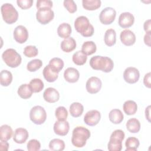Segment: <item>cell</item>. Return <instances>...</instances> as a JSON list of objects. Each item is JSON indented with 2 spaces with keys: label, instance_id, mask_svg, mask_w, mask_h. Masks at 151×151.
<instances>
[{
  "label": "cell",
  "instance_id": "6da1fadb",
  "mask_svg": "<svg viewBox=\"0 0 151 151\" xmlns=\"http://www.w3.org/2000/svg\"><path fill=\"white\" fill-rule=\"evenodd\" d=\"M90 65L93 70L109 73L113 69L114 63L109 57L95 55L90 60Z\"/></svg>",
  "mask_w": 151,
  "mask_h": 151
},
{
  "label": "cell",
  "instance_id": "7a4b0ae2",
  "mask_svg": "<svg viewBox=\"0 0 151 151\" xmlns=\"http://www.w3.org/2000/svg\"><path fill=\"white\" fill-rule=\"evenodd\" d=\"M90 135L88 129L83 126H77L73 130L71 143L76 147H83L86 145Z\"/></svg>",
  "mask_w": 151,
  "mask_h": 151
},
{
  "label": "cell",
  "instance_id": "3957f363",
  "mask_svg": "<svg viewBox=\"0 0 151 151\" xmlns=\"http://www.w3.org/2000/svg\"><path fill=\"white\" fill-rule=\"evenodd\" d=\"M74 27L76 30L84 37H91L94 34V27L85 16H80L76 19Z\"/></svg>",
  "mask_w": 151,
  "mask_h": 151
},
{
  "label": "cell",
  "instance_id": "277c9868",
  "mask_svg": "<svg viewBox=\"0 0 151 151\" xmlns=\"http://www.w3.org/2000/svg\"><path fill=\"white\" fill-rule=\"evenodd\" d=\"M2 58L5 63L11 68L17 67L21 64L22 61L20 54L13 48H8L4 51L2 54Z\"/></svg>",
  "mask_w": 151,
  "mask_h": 151
},
{
  "label": "cell",
  "instance_id": "5b68a950",
  "mask_svg": "<svg viewBox=\"0 0 151 151\" xmlns=\"http://www.w3.org/2000/svg\"><path fill=\"white\" fill-rule=\"evenodd\" d=\"M1 11L4 21L8 24L15 22L18 18V13L15 7L9 3H5L1 7Z\"/></svg>",
  "mask_w": 151,
  "mask_h": 151
},
{
  "label": "cell",
  "instance_id": "8992f818",
  "mask_svg": "<svg viewBox=\"0 0 151 151\" xmlns=\"http://www.w3.org/2000/svg\"><path fill=\"white\" fill-rule=\"evenodd\" d=\"M125 137L124 133L120 129L114 130L110 137L107 149L109 151H120L122 149V142Z\"/></svg>",
  "mask_w": 151,
  "mask_h": 151
},
{
  "label": "cell",
  "instance_id": "52a82bcc",
  "mask_svg": "<svg viewBox=\"0 0 151 151\" xmlns=\"http://www.w3.org/2000/svg\"><path fill=\"white\" fill-rule=\"evenodd\" d=\"M29 118L34 124H42L47 119L46 111L42 106H35L30 110Z\"/></svg>",
  "mask_w": 151,
  "mask_h": 151
},
{
  "label": "cell",
  "instance_id": "ba28073f",
  "mask_svg": "<svg viewBox=\"0 0 151 151\" xmlns=\"http://www.w3.org/2000/svg\"><path fill=\"white\" fill-rule=\"evenodd\" d=\"M54 17V11L48 8H43L37 10L36 18L40 24L45 25L51 21Z\"/></svg>",
  "mask_w": 151,
  "mask_h": 151
},
{
  "label": "cell",
  "instance_id": "9c48e42d",
  "mask_svg": "<svg viewBox=\"0 0 151 151\" xmlns=\"http://www.w3.org/2000/svg\"><path fill=\"white\" fill-rule=\"evenodd\" d=\"M116 16V10L111 7L104 8L99 15V19L104 25L111 24L115 19Z\"/></svg>",
  "mask_w": 151,
  "mask_h": 151
},
{
  "label": "cell",
  "instance_id": "30bf717a",
  "mask_svg": "<svg viewBox=\"0 0 151 151\" xmlns=\"http://www.w3.org/2000/svg\"><path fill=\"white\" fill-rule=\"evenodd\" d=\"M140 77V73L138 69L133 67H129L125 69L123 73L124 81L129 84H134L138 81Z\"/></svg>",
  "mask_w": 151,
  "mask_h": 151
},
{
  "label": "cell",
  "instance_id": "8fae6325",
  "mask_svg": "<svg viewBox=\"0 0 151 151\" xmlns=\"http://www.w3.org/2000/svg\"><path fill=\"white\" fill-rule=\"evenodd\" d=\"M102 83L101 80L95 76L89 78L86 84V88L88 93L90 94H96L98 93L101 88Z\"/></svg>",
  "mask_w": 151,
  "mask_h": 151
},
{
  "label": "cell",
  "instance_id": "7c38bea8",
  "mask_svg": "<svg viewBox=\"0 0 151 151\" xmlns=\"http://www.w3.org/2000/svg\"><path fill=\"white\" fill-rule=\"evenodd\" d=\"M100 119V111L97 110H91L86 113L84 117V122L88 126H94L99 123Z\"/></svg>",
  "mask_w": 151,
  "mask_h": 151
},
{
  "label": "cell",
  "instance_id": "4fadbf2b",
  "mask_svg": "<svg viewBox=\"0 0 151 151\" xmlns=\"http://www.w3.org/2000/svg\"><path fill=\"white\" fill-rule=\"evenodd\" d=\"M14 38L15 40L19 44L25 42L28 38L27 29L23 25L17 26L14 31Z\"/></svg>",
  "mask_w": 151,
  "mask_h": 151
},
{
  "label": "cell",
  "instance_id": "5bb4252c",
  "mask_svg": "<svg viewBox=\"0 0 151 151\" xmlns=\"http://www.w3.org/2000/svg\"><path fill=\"white\" fill-rule=\"evenodd\" d=\"M134 22V18L133 14L129 12L122 13L119 17L118 24L123 28H129L133 25Z\"/></svg>",
  "mask_w": 151,
  "mask_h": 151
},
{
  "label": "cell",
  "instance_id": "9a60e30c",
  "mask_svg": "<svg viewBox=\"0 0 151 151\" xmlns=\"http://www.w3.org/2000/svg\"><path fill=\"white\" fill-rule=\"evenodd\" d=\"M121 42L126 46H131L136 42V35L130 29H126L122 31L120 34Z\"/></svg>",
  "mask_w": 151,
  "mask_h": 151
},
{
  "label": "cell",
  "instance_id": "2e32d148",
  "mask_svg": "<svg viewBox=\"0 0 151 151\" xmlns=\"http://www.w3.org/2000/svg\"><path fill=\"white\" fill-rule=\"evenodd\" d=\"M54 132L59 136H65L69 132L70 125L69 123L66 121H56L54 124Z\"/></svg>",
  "mask_w": 151,
  "mask_h": 151
},
{
  "label": "cell",
  "instance_id": "e0dca14e",
  "mask_svg": "<svg viewBox=\"0 0 151 151\" xmlns=\"http://www.w3.org/2000/svg\"><path fill=\"white\" fill-rule=\"evenodd\" d=\"M43 97L45 101L50 103L57 102L60 99L58 91L54 88L48 87L43 93Z\"/></svg>",
  "mask_w": 151,
  "mask_h": 151
},
{
  "label": "cell",
  "instance_id": "ac0fdd59",
  "mask_svg": "<svg viewBox=\"0 0 151 151\" xmlns=\"http://www.w3.org/2000/svg\"><path fill=\"white\" fill-rule=\"evenodd\" d=\"M79 77L80 73L75 68L68 67L64 72V78L68 83H76L78 80Z\"/></svg>",
  "mask_w": 151,
  "mask_h": 151
},
{
  "label": "cell",
  "instance_id": "d6986e66",
  "mask_svg": "<svg viewBox=\"0 0 151 151\" xmlns=\"http://www.w3.org/2000/svg\"><path fill=\"white\" fill-rule=\"evenodd\" d=\"M29 134L27 129L24 128H17L14 133L13 140L18 144H22L26 142L28 138Z\"/></svg>",
  "mask_w": 151,
  "mask_h": 151
},
{
  "label": "cell",
  "instance_id": "ffe728a7",
  "mask_svg": "<svg viewBox=\"0 0 151 151\" xmlns=\"http://www.w3.org/2000/svg\"><path fill=\"white\" fill-rule=\"evenodd\" d=\"M76 40L73 37H68L61 41L60 47L61 50L65 52H70L76 48Z\"/></svg>",
  "mask_w": 151,
  "mask_h": 151
},
{
  "label": "cell",
  "instance_id": "44dd1931",
  "mask_svg": "<svg viewBox=\"0 0 151 151\" xmlns=\"http://www.w3.org/2000/svg\"><path fill=\"white\" fill-rule=\"evenodd\" d=\"M72 32L71 25L66 22L61 24L57 28V33L59 37L63 38H67L70 37Z\"/></svg>",
  "mask_w": 151,
  "mask_h": 151
},
{
  "label": "cell",
  "instance_id": "7402d4cb",
  "mask_svg": "<svg viewBox=\"0 0 151 151\" xmlns=\"http://www.w3.org/2000/svg\"><path fill=\"white\" fill-rule=\"evenodd\" d=\"M17 93L21 98L27 99L32 96L33 91L29 84H23L19 87Z\"/></svg>",
  "mask_w": 151,
  "mask_h": 151
},
{
  "label": "cell",
  "instance_id": "603a6c76",
  "mask_svg": "<svg viewBox=\"0 0 151 151\" xmlns=\"http://www.w3.org/2000/svg\"><path fill=\"white\" fill-rule=\"evenodd\" d=\"M104 41L106 45L109 47L114 45L116 41V33L115 30L112 28L106 30L104 34Z\"/></svg>",
  "mask_w": 151,
  "mask_h": 151
},
{
  "label": "cell",
  "instance_id": "cb8c5ba5",
  "mask_svg": "<svg viewBox=\"0 0 151 151\" xmlns=\"http://www.w3.org/2000/svg\"><path fill=\"white\" fill-rule=\"evenodd\" d=\"M109 117L111 123L114 124H119L123 121L124 116L120 110L115 109L110 111Z\"/></svg>",
  "mask_w": 151,
  "mask_h": 151
},
{
  "label": "cell",
  "instance_id": "d4e9b609",
  "mask_svg": "<svg viewBox=\"0 0 151 151\" xmlns=\"http://www.w3.org/2000/svg\"><path fill=\"white\" fill-rule=\"evenodd\" d=\"M42 74L44 78L50 83L55 81L58 77V73L53 71L49 65L45 66L42 71Z\"/></svg>",
  "mask_w": 151,
  "mask_h": 151
},
{
  "label": "cell",
  "instance_id": "484cf974",
  "mask_svg": "<svg viewBox=\"0 0 151 151\" xmlns=\"http://www.w3.org/2000/svg\"><path fill=\"white\" fill-rule=\"evenodd\" d=\"M127 130L132 133H136L140 130V123L136 118H132L127 120L126 124Z\"/></svg>",
  "mask_w": 151,
  "mask_h": 151
},
{
  "label": "cell",
  "instance_id": "4316f807",
  "mask_svg": "<svg viewBox=\"0 0 151 151\" xmlns=\"http://www.w3.org/2000/svg\"><path fill=\"white\" fill-rule=\"evenodd\" d=\"M123 109L127 115H133L137 110V105L133 100H127L124 103Z\"/></svg>",
  "mask_w": 151,
  "mask_h": 151
},
{
  "label": "cell",
  "instance_id": "83f0119b",
  "mask_svg": "<svg viewBox=\"0 0 151 151\" xmlns=\"http://www.w3.org/2000/svg\"><path fill=\"white\" fill-rule=\"evenodd\" d=\"M69 111L72 117H78L82 114L84 111V107L80 103L74 102L71 104Z\"/></svg>",
  "mask_w": 151,
  "mask_h": 151
},
{
  "label": "cell",
  "instance_id": "f1b7e54d",
  "mask_svg": "<svg viewBox=\"0 0 151 151\" xmlns=\"http://www.w3.org/2000/svg\"><path fill=\"white\" fill-rule=\"evenodd\" d=\"M96 50V45L92 41H88L84 42L81 47V51L86 55H90L95 53Z\"/></svg>",
  "mask_w": 151,
  "mask_h": 151
},
{
  "label": "cell",
  "instance_id": "f546056e",
  "mask_svg": "<svg viewBox=\"0 0 151 151\" xmlns=\"http://www.w3.org/2000/svg\"><path fill=\"white\" fill-rule=\"evenodd\" d=\"M12 129L7 124H3L0 127V140L7 141L9 140L12 135Z\"/></svg>",
  "mask_w": 151,
  "mask_h": 151
},
{
  "label": "cell",
  "instance_id": "4dcf8cb0",
  "mask_svg": "<svg viewBox=\"0 0 151 151\" xmlns=\"http://www.w3.org/2000/svg\"><path fill=\"white\" fill-rule=\"evenodd\" d=\"M12 81V73L6 70H3L0 73V83L4 87L8 86Z\"/></svg>",
  "mask_w": 151,
  "mask_h": 151
},
{
  "label": "cell",
  "instance_id": "1f68e13d",
  "mask_svg": "<svg viewBox=\"0 0 151 151\" xmlns=\"http://www.w3.org/2000/svg\"><path fill=\"white\" fill-rule=\"evenodd\" d=\"M100 0H83L82 5L83 8L88 11H94L99 8L101 6Z\"/></svg>",
  "mask_w": 151,
  "mask_h": 151
},
{
  "label": "cell",
  "instance_id": "d6a6232c",
  "mask_svg": "<svg viewBox=\"0 0 151 151\" xmlns=\"http://www.w3.org/2000/svg\"><path fill=\"white\" fill-rule=\"evenodd\" d=\"M140 145L139 140L137 138L135 137H129L125 142L126 151H136L139 147Z\"/></svg>",
  "mask_w": 151,
  "mask_h": 151
},
{
  "label": "cell",
  "instance_id": "836d02e7",
  "mask_svg": "<svg viewBox=\"0 0 151 151\" xmlns=\"http://www.w3.org/2000/svg\"><path fill=\"white\" fill-rule=\"evenodd\" d=\"M48 65L53 71L58 73L64 67V61L60 58L54 57L50 60Z\"/></svg>",
  "mask_w": 151,
  "mask_h": 151
},
{
  "label": "cell",
  "instance_id": "e575fe53",
  "mask_svg": "<svg viewBox=\"0 0 151 151\" xmlns=\"http://www.w3.org/2000/svg\"><path fill=\"white\" fill-rule=\"evenodd\" d=\"M49 148L52 151H62L65 149V143L61 139H54L50 142Z\"/></svg>",
  "mask_w": 151,
  "mask_h": 151
},
{
  "label": "cell",
  "instance_id": "d590c367",
  "mask_svg": "<svg viewBox=\"0 0 151 151\" xmlns=\"http://www.w3.org/2000/svg\"><path fill=\"white\" fill-rule=\"evenodd\" d=\"M87 57L81 51H78L74 53L72 57L73 63L77 65H82L86 63Z\"/></svg>",
  "mask_w": 151,
  "mask_h": 151
},
{
  "label": "cell",
  "instance_id": "8d00e7d4",
  "mask_svg": "<svg viewBox=\"0 0 151 151\" xmlns=\"http://www.w3.org/2000/svg\"><path fill=\"white\" fill-rule=\"evenodd\" d=\"M29 84L31 87L33 93H39L41 91L44 87L43 81L38 78L32 79Z\"/></svg>",
  "mask_w": 151,
  "mask_h": 151
},
{
  "label": "cell",
  "instance_id": "74e56055",
  "mask_svg": "<svg viewBox=\"0 0 151 151\" xmlns=\"http://www.w3.org/2000/svg\"><path fill=\"white\" fill-rule=\"evenodd\" d=\"M42 65V61L40 59H34L30 61L27 65V69L30 72H34L40 69Z\"/></svg>",
  "mask_w": 151,
  "mask_h": 151
},
{
  "label": "cell",
  "instance_id": "f35d334b",
  "mask_svg": "<svg viewBox=\"0 0 151 151\" xmlns=\"http://www.w3.org/2000/svg\"><path fill=\"white\" fill-rule=\"evenodd\" d=\"M55 116L58 120H66L68 117V111L64 106H59L55 110Z\"/></svg>",
  "mask_w": 151,
  "mask_h": 151
},
{
  "label": "cell",
  "instance_id": "ab89813d",
  "mask_svg": "<svg viewBox=\"0 0 151 151\" xmlns=\"http://www.w3.org/2000/svg\"><path fill=\"white\" fill-rule=\"evenodd\" d=\"M23 52L26 57L31 58L38 55V50L34 45H27L24 48Z\"/></svg>",
  "mask_w": 151,
  "mask_h": 151
},
{
  "label": "cell",
  "instance_id": "60d3db41",
  "mask_svg": "<svg viewBox=\"0 0 151 151\" xmlns=\"http://www.w3.org/2000/svg\"><path fill=\"white\" fill-rule=\"evenodd\" d=\"M27 146L28 151H37L41 148V143L37 139H31L28 142Z\"/></svg>",
  "mask_w": 151,
  "mask_h": 151
},
{
  "label": "cell",
  "instance_id": "b9f144b4",
  "mask_svg": "<svg viewBox=\"0 0 151 151\" xmlns=\"http://www.w3.org/2000/svg\"><path fill=\"white\" fill-rule=\"evenodd\" d=\"M63 4L70 13H74L77 11V5L73 0H65Z\"/></svg>",
  "mask_w": 151,
  "mask_h": 151
},
{
  "label": "cell",
  "instance_id": "7bdbcfd3",
  "mask_svg": "<svg viewBox=\"0 0 151 151\" xmlns=\"http://www.w3.org/2000/svg\"><path fill=\"white\" fill-rule=\"evenodd\" d=\"M52 4V2L50 0H38L36 2V7L38 9L43 8H51Z\"/></svg>",
  "mask_w": 151,
  "mask_h": 151
},
{
  "label": "cell",
  "instance_id": "ee69618b",
  "mask_svg": "<svg viewBox=\"0 0 151 151\" xmlns=\"http://www.w3.org/2000/svg\"><path fill=\"white\" fill-rule=\"evenodd\" d=\"M17 5L22 9H27L31 8L33 4L32 0H17Z\"/></svg>",
  "mask_w": 151,
  "mask_h": 151
},
{
  "label": "cell",
  "instance_id": "f6af8a7d",
  "mask_svg": "<svg viewBox=\"0 0 151 151\" xmlns=\"http://www.w3.org/2000/svg\"><path fill=\"white\" fill-rule=\"evenodd\" d=\"M150 73L149 72L148 73L146 74L145 75L144 78H143V84L145 87L147 88L151 87V83H150Z\"/></svg>",
  "mask_w": 151,
  "mask_h": 151
},
{
  "label": "cell",
  "instance_id": "bcb514c9",
  "mask_svg": "<svg viewBox=\"0 0 151 151\" xmlns=\"http://www.w3.org/2000/svg\"><path fill=\"white\" fill-rule=\"evenodd\" d=\"M151 21L150 19L146 20L143 24V28L144 30L146 32V33H151Z\"/></svg>",
  "mask_w": 151,
  "mask_h": 151
},
{
  "label": "cell",
  "instance_id": "7dc6e473",
  "mask_svg": "<svg viewBox=\"0 0 151 151\" xmlns=\"http://www.w3.org/2000/svg\"><path fill=\"white\" fill-rule=\"evenodd\" d=\"M9 148V144L6 141H2L1 140L0 143V149L1 150L7 151Z\"/></svg>",
  "mask_w": 151,
  "mask_h": 151
},
{
  "label": "cell",
  "instance_id": "c3c4849f",
  "mask_svg": "<svg viewBox=\"0 0 151 151\" xmlns=\"http://www.w3.org/2000/svg\"><path fill=\"white\" fill-rule=\"evenodd\" d=\"M144 42L147 46H150V33H146L144 36Z\"/></svg>",
  "mask_w": 151,
  "mask_h": 151
},
{
  "label": "cell",
  "instance_id": "681fc988",
  "mask_svg": "<svg viewBox=\"0 0 151 151\" xmlns=\"http://www.w3.org/2000/svg\"><path fill=\"white\" fill-rule=\"evenodd\" d=\"M150 106H147L146 109H145V117L146 119H147V120L150 122Z\"/></svg>",
  "mask_w": 151,
  "mask_h": 151
}]
</instances>
